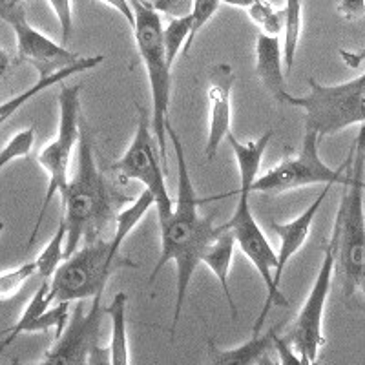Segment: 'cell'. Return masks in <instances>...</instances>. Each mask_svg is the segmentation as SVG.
I'll return each mask as SVG.
<instances>
[{
	"label": "cell",
	"mask_w": 365,
	"mask_h": 365,
	"mask_svg": "<svg viewBox=\"0 0 365 365\" xmlns=\"http://www.w3.org/2000/svg\"><path fill=\"white\" fill-rule=\"evenodd\" d=\"M103 61H104V55H91V57H83L79 63H75V64H71V66L64 68V70L57 71V73L51 75V77L38 79L34 86H29L28 90H24L22 93H19V96H15L13 99H9V101H6V103L0 104V119H9L13 113H17L29 99H34V97L38 96L41 91L48 90V88L55 86V84H58V83H63V81L70 79V77H73V75H79V73H83V71L93 70V68L101 66V64H103Z\"/></svg>",
	"instance_id": "19"
},
{
	"label": "cell",
	"mask_w": 365,
	"mask_h": 365,
	"mask_svg": "<svg viewBox=\"0 0 365 365\" xmlns=\"http://www.w3.org/2000/svg\"><path fill=\"white\" fill-rule=\"evenodd\" d=\"M256 77L263 88L279 104H285L289 91L285 88V63H283V46L279 37L257 35L256 41Z\"/></svg>",
	"instance_id": "16"
},
{
	"label": "cell",
	"mask_w": 365,
	"mask_h": 365,
	"mask_svg": "<svg viewBox=\"0 0 365 365\" xmlns=\"http://www.w3.org/2000/svg\"><path fill=\"white\" fill-rule=\"evenodd\" d=\"M133 8V38H135L137 53L141 57L146 71V79L152 97V132L159 146L163 166L168 174V154H166V126L168 108H170L172 91V66L166 58L165 42H163L161 15L155 11L146 0H132Z\"/></svg>",
	"instance_id": "5"
},
{
	"label": "cell",
	"mask_w": 365,
	"mask_h": 365,
	"mask_svg": "<svg viewBox=\"0 0 365 365\" xmlns=\"http://www.w3.org/2000/svg\"><path fill=\"white\" fill-rule=\"evenodd\" d=\"M166 135L170 139L175 159H178V197L174 201V210L170 216L158 220L159 234H161V250H159L158 263L150 274L148 285H154L163 267L174 263L175 303L170 331L172 338H174L195 269L201 263L205 250L221 232V227H216L212 217L200 214L201 200L197 197L190 172H188L181 137L178 135L172 123H168L166 126Z\"/></svg>",
	"instance_id": "1"
},
{
	"label": "cell",
	"mask_w": 365,
	"mask_h": 365,
	"mask_svg": "<svg viewBox=\"0 0 365 365\" xmlns=\"http://www.w3.org/2000/svg\"><path fill=\"white\" fill-rule=\"evenodd\" d=\"M123 241L117 237H97L68 256L50 279V294L55 303L93 299L103 294L112 274L135 269L137 263L120 254Z\"/></svg>",
	"instance_id": "4"
},
{
	"label": "cell",
	"mask_w": 365,
	"mask_h": 365,
	"mask_svg": "<svg viewBox=\"0 0 365 365\" xmlns=\"http://www.w3.org/2000/svg\"><path fill=\"white\" fill-rule=\"evenodd\" d=\"M259 2V0H221V4H228V6H236V8H243L249 9L250 6Z\"/></svg>",
	"instance_id": "39"
},
{
	"label": "cell",
	"mask_w": 365,
	"mask_h": 365,
	"mask_svg": "<svg viewBox=\"0 0 365 365\" xmlns=\"http://www.w3.org/2000/svg\"><path fill=\"white\" fill-rule=\"evenodd\" d=\"M221 6V0H194V8H192V31L190 38H188L187 46H185V51L182 53L188 55L192 50V44H194V38L197 37L201 29L205 28V24L210 22V19L217 13Z\"/></svg>",
	"instance_id": "29"
},
{
	"label": "cell",
	"mask_w": 365,
	"mask_h": 365,
	"mask_svg": "<svg viewBox=\"0 0 365 365\" xmlns=\"http://www.w3.org/2000/svg\"><path fill=\"white\" fill-rule=\"evenodd\" d=\"M338 13L345 21H356L365 15V0H338Z\"/></svg>",
	"instance_id": "33"
},
{
	"label": "cell",
	"mask_w": 365,
	"mask_h": 365,
	"mask_svg": "<svg viewBox=\"0 0 365 365\" xmlns=\"http://www.w3.org/2000/svg\"><path fill=\"white\" fill-rule=\"evenodd\" d=\"M53 9L55 17L61 24V35H63V46L70 42L73 34V9H71V0H48Z\"/></svg>",
	"instance_id": "30"
},
{
	"label": "cell",
	"mask_w": 365,
	"mask_h": 365,
	"mask_svg": "<svg viewBox=\"0 0 365 365\" xmlns=\"http://www.w3.org/2000/svg\"><path fill=\"white\" fill-rule=\"evenodd\" d=\"M274 132L269 130V132L263 133L259 139L256 141H247V143H241L237 141L234 133L228 135L227 141L230 143L232 146V152H234V158H236L237 163V174H240V188L243 190H249L252 192V185L259 175V166H262V159L265 155V150L269 146L270 139H272Z\"/></svg>",
	"instance_id": "20"
},
{
	"label": "cell",
	"mask_w": 365,
	"mask_h": 365,
	"mask_svg": "<svg viewBox=\"0 0 365 365\" xmlns=\"http://www.w3.org/2000/svg\"><path fill=\"white\" fill-rule=\"evenodd\" d=\"M112 170L125 181L132 179V181L141 182L145 190L154 195L158 220L170 216L174 210V200L166 188L168 174L163 166L158 141L152 132V117L141 106H139V120H137L132 143L123 158L113 163Z\"/></svg>",
	"instance_id": "10"
},
{
	"label": "cell",
	"mask_w": 365,
	"mask_h": 365,
	"mask_svg": "<svg viewBox=\"0 0 365 365\" xmlns=\"http://www.w3.org/2000/svg\"><path fill=\"white\" fill-rule=\"evenodd\" d=\"M234 84H236V73L230 64H216L208 71V133L207 145H205V154L208 161L216 158L220 146L232 133Z\"/></svg>",
	"instance_id": "14"
},
{
	"label": "cell",
	"mask_w": 365,
	"mask_h": 365,
	"mask_svg": "<svg viewBox=\"0 0 365 365\" xmlns=\"http://www.w3.org/2000/svg\"><path fill=\"white\" fill-rule=\"evenodd\" d=\"M336 252H338V228H332V236L327 247L324 249V259L319 265L312 289L307 299L303 302L298 316L294 319V327L287 334L296 349L311 364H318V356L322 347L325 345L324 336V312L327 305L329 292H331L332 276L336 270Z\"/></svg>",
	"instance_id": "11"
},
{
	"label": "cell",
	"mask_w": 365,
	"mask_h": 365,
	"mask_svg": "<svg viewBox=\"0 0 365 365\" xmlns=\"http://www.w3.org/2000/svg\"><path fill=\"white\" fill-rule=\"evenodd\" d=\"M8 70H9V55L6 53L4 48L0 46V83H2L6 75H8Z\"/></svg>",
	"instance_id": "38"
},
{
	"label": "cell",
	"mask_w": 365,
	"mask_h": 365,
	"mask_svg": "<svg viewBox=\"0 0 365 365\" xmlns=\"http://www.w3.org/2000/svg\"><path fill=\"white\" fill-rule=\"evenodd\" d=\"M278 329L272 327L259 334H252L250 340L232 349H217L216 345L210 344L207 365H257V361L274 347Z\"/></svg>",
	"instance_id": "17"
},
{
	"label": "cell",
	"mask_w": 365,
	"mask_h": 365,
	"mask_svg": "<svg viewBox=\"0 0 365 365\" xmlns=\"http://www.w3.org/2000/svg\"><path fill=\"white\" fill-rule=\"evenodd\" d=\"M365 125H361L353 146V163L349 168L341 203L334 227L338 228L336 270L341 279L344 298H353L358 291L365 296Z\"/></svg>",
	"instance_id": "3"
},
{
	"label": "cell",
	"mask_w": 365,
	"mask_h": 365,
	"mask_svg": "<svg viewBox=\"0 0 365 365\" xmlns=\"http://www.w3.org/2000/svg\"><path fill=\"white\" fill-rule=\"evenodd\" d=\"M309 93L287 96L285 104L303 110L305 130H312L322 139L353 125H365V71L341 84H319L309 77Z\"/></svg>",
	"instance_id": "6"
},
{
	"label": "cell",
	"mask_w": 365,
	"mask_h": 365,
	"mask_svg": "<svg viewBox=\"0 0 365 365\" xmlns=\"http://www.w3.org/2000/svg\"><path fill=\"white\" fill-rule=\"evenodd\" d=\"M37 262H26L22 265L0 272V302H9L24 289L29 279L37 276Z\"/></svg>",
	"instance_id": "26"
},
{
	"label": "cell",
	"mask_w": 365,
	"mask_h": 365,
	"mask_svg": "<svg viewBox=\"0 0 365 365\" xmlns=\"http://www.w3.org/2000/svg\"><path fill=\"white\" fill-rule=\"evenodd\" d=\"M103 2H106V4H110L112 8H115L117 11H119L120 15L126 19V22H128V24L133 28V22H135V19H133V8H132V2H130V0H103Z\"/></svg>",
	"instance_id": "36"
},
{
	"label": "cell",
	"mask_w": 365,
	"mask_h": 365,
	"mask_svg": "<svg viewBox=\"0 0 365 365\" xmlns=\"http://www.w3.org/2000/svg\"><path fill=\"white\" fill-rule=\"evenodd\" d=\"M66 259V225L64 220H58V227L51 240L48 241V245L42 249V252L35 257L38 269V276L42 279H51L55 270L61 267V263Z\"/></svg>",
	"instance_id": "24"
},
{
	"label": "cell",
	"mask_w": 365,
	"mask_h": 365,
	"mask_svg": "<svg viewBox=\"0 0 365 365\" xmlns=\"http://www.w3.org/2000/svg\"><path fill=\"white\" fill-rule=\"evenodd\" d=\"M340 57L349 68H353V70H358L365 64V46L361 50L358 51H347V50H340Z\"/></svg>",
	"instance_id": "35"
},
{
	"label": "cell",
	"mask_w": 365,
	"mask_h": 365,
	"mask_svg": "<svg viewBox=\"0 0 365 365\" xmlns=\"http://www.w3.org/2000/svg\"><path fill=\"white\" fill-rule=\"evenodd\" d=\"M88 365H112V360H110V347H103V345L97 341L90 351Z\"/></svg>",
	"instance_id": "34"
},
{
	"label": "cell",
	"mask_w": 365,
	"mask_h": 365,
	"mask_svg": "<svg viewBox=\"0 0 365 365\" xmlns=\"http://www.w3.org/2000/svg\"><path fill=\"white\" fill-rule=\"evenodd\" d=\"M13 2H17V4H24L26 0H13Z\"/></svg>",
	"instance_id": "41"
},
{
	"label": "cell",
	"mask_w": 365,
	"mask_h": 365,
	"mask_svg": "<svg viewBox=\"0 0 365 365\" xmlns=\"http://www.w3.org/2000/svg\"><path fill=\"white\" fill-rule=\"evenodd\" d=\"M34 143H35V128H31V126H29V128L21 130L19 133H15V135L6 143L4 148L0 150V172L4 170L9 163L26 158V155L31 152V148H34Z\"/></svg>",
	"instance_id": "28"
},
{
	"label": "cell",
	"mask_w": 365,
	"mask_h": 365,
	"mask_svg": "<svg viewBox=\"0 0 365 365\" xmlns=\"http://www.w3.org/2000/svg\"><path fill=\"white\" fill-rule=\"evenodd\" d=\"M257 365H278V364H274V361L269 358V354H265V356H263L262 360L257 361Z\"/></svg>",
	"instance_id": "40"
},
{
	"label": "cell",
	"mask_w": 365,
	"mask_h": 365,
	"mask_svg": "<svg viewBox=\"0 0 365 365\" xmlns=\"http://www.w3.org/2000/svg\"><path fill=\"white\" fill-rule=\"evenodd\" d=\"M314 365H318V364H314Z\"/></svg>",
	"instance_id": "42"
},
{
	"label": "cell",
	"mask_w": 365,
	"mask_h": 365,
	"mask_svg": "<svg viewBox=\"0 0 365 365\" xmlns=\"http://www.w3.org/2000/svg\"><path fill=\"white\" fill-rule=\"evenodd\" d=\"M247 15L257 28L262 29L263 35L279 37L283 29V11L274 8L269 0H259V2L250 6L247 9Z\"/></svg>",
	"instance_id": "27"
},
{
	"label": "cell",
	"mask_w": 365,
	"mask_h": 365,
	"mask_svg": "<svg viewBox=\"0 0 365 365\" xmlns=\"http://www.w3.org/2000/svg\"><path fill=\"white\" fill-rule=\"evenodd\" d=\"M51 303H53V298H51L50 294V279H42V283L38 285L37 291H35L34 298L29 299V303L26 305L24 311H22L21 318L17 319V324L9 329L8 336H6L4 341L0 344V354L4 353V349H8L19 336L28 334L31 324H34L38 316L44 314V312L50 309Z\"/></svg>",
	"instance_id": "22"
},
{
	"label": "cell",
	"mask_w": 365,
	"mask_h": 365,
	"mask_svg": "<svg viewBox=\"0 0 365 365\" xmlns=\"http://www.w3.org/2000/svg\"><path fill=\"white\" fill-rule=\"evenodd\" d=\"M250 194L252 192L240 188L237 192V203L234 208L230 220L225 227L234 234L236 245L247 256L250 263L256 267L262 282L265 283V303H263L259 316L252 327V334H259L265 327L267 316L272 307H289V299L283 296L282 289L274 285V270L278 267V252H274L272 245L267 240L265 232L256 221L250 207Z\"/></svg>",
	"instance_id": "9"
},
{
	"label": "cell",
	"mask_w": 365,
	"mask_h": 365,
	"mask_svg": "<svg viewBox=\"0 0 365 365\" xmlns=\"http://www.w3.org/2000/svg\"><path fill=\"white\" fill-rule=\"evenodd\" d=\"M6 22L11 26L15 38H17L19 58L22 63L31 64L37 70L38 79L51 77L57 71L79 63L83 58V55L66 50V46L57 44V42L51 41L50 37H46L37 28L29 24L28 17H26L24 4L19 6Z\"/></svg>",
	"instance_id": "13"
},
{
	"label": "cell",
	"mask_w": 365,
	"mask_h": 365,
	"mask_svg": "<svg viewBox=\"0 0 365 365\" xmlns=\"http://www.w3.org/2000/svg\"><path fill=\"white\" fill-rule=\"evenodd\" d=\"M128 296L126 292H117L112 302L104 307V314H108L112 325V336H110V360L112 365H130V347H128Z\"/></svg>",
	"instance_id": "21"
},
{
	"label": "cell",
	"mask_w": 365,
	"mask_h": 365,
	"mask_svg": "<svg viewBox=\"0 0 365 365\" xmlns=\"http://www.w3.org/2000/svg\"><path fill=\"white\" fill-rule=\"evenodd\" d=\"M81 125H83V120H81V86L79 84L63 86L61 93H58L57 135H55L50 145H46L37 154L38 165L48 174V190H46L41 212H38V217L35 221L34 232L29 236L28 247L34 245L35 237L41 230L42 220L46 216V210L50 207L55 194H61L68 185V181H70L68 168H70L71 154L79 145Z\"/></svg>",
	"instance_id": "8"
},
{
	"label": "cell",
	"mask_w": 365,
	"mask_h": 365,
	"mask_svg": "<svg viewBox=\"0 0 365 365\" xmlns=\"http://www.w3.org/2000/svg\"><path fill=\"white\" fill-rule=\"evenodd\" d=\"M234 250H236V237L223 225L221 232L216 236V240L212 241L208 249L205 250L203 257H201V263L207 265L210 269V272L217 278L221 289H223L225 298H227L228 307H230V312H232V318L236 319L237 309L236 303H234L232 292H230V287H228V276H230V267H232Z\"/></svg>",
	"instance_id": "18"
},
{
	"label": "cell",
	"mask_w": 365,
	"mask_h": 365,
	"mask_svg": "<svg viewBox=\"0 0 365 365\" xmlns=\"http://www.w3.org/2000/svg\"><path fill=\"white\" fill-rule=\"evenodd\" d=\"M322 137L312 130H305L302 146L294 154H287L278 165L254 181L252 192L265 194H283V192L299 190L312 185H336L347 182L349 168L353 163V150L347 161L340 168H331L319 155Z\"/></svg>",
	"instance_id": "7"
},
{
	"label": "cell",
	"mask_w": 365,
	"mask_h": 365,
	"mask_svg": "<svg viewBox=\"0 0 365 365\" xmlns=\"http://www.w3.org/2000/svg\"><path fill=\"white\" fill-rule=\"evenodd\" d=\"M274 349L278 353L279 365H314L299 353L298 349L292 345V341L287 336H276L274 340Z\"/></svg>",
	"instance_id": "32"
},
{
	"label": "cell",
	"mask_w": 365,
	"mask_h": 365,
	"mask_svg": "<svg viewBox=\"0 0 365 365\" xmlns=\"http://www.w3.org/2000/svg\"><path fill=\"white\" fill-rule=\"evenodd\" d=\"M192 31V17H179V19H170L166 28H163V42H165L166 50V58L170 66H174V63L178 61L179 53L185 51V46H187L188 38H190Z\"/></svg>",
	"instance_id": "25"
},
{
	"label": "cell",
	"mask_w": 365,
	"mask_h": 365,
	"mask_svg": "<svg viewBox=\"0 0 365 365\" xmlns=\"http://www.w3.org/2000/svg\"><path fill=\"white\" fill-rule=\"evenodd\" d=\"M104 318L103 294L91 299L90 309H84V302H77L70 314L66 329L48 353L35 365H88L91 347L99 341V329Z\"/></svg>",
	"instance_id": "12"
},
{
	"label": "cell",
	"mask_w": 365,
	"mask_h": 365,
	"mask_svg": "<svg viewBox=\"0 0 365 365\" xmlns=\"http://www.w3.org/2000/svg\"><path fill=\"white\" fill-rule=\"evenodd\" d=\"M21 4L17 2H13V0H0V21H8L9 15H11L15 9L19 8Z\"/></svg>",
	"instance_id": "37"
},
{
	"label": "cell",
	"mask_w": 365,
	"mask_h": 365,
	"mask_svg": "<svg viewBox=\"0 0 365 365\" xmlns=\"http://www.w3.org/2000/svg\"><path fill=\"white\" fill-rule=\"evenodd\" d=\"M332 185H325V190H322L318 194L314 201L309 205L305 210L299 214L298 217L294 220L287 221V223H278V221H274L272 228L274 232L278 234L279 237V250H278V267L274 270V285L278 287L282 285V276L285 267L289 265L291 262V257L294 256L296 252H299L303 245H305V241H307L309 234L312 230V223H314V217L318 216L319 208L324 205L325 197L329 195V190H331Z\"/></svg>",
	"instance_id": "15"
},
{
	"label": "cell",
	"mask_w": 365,
	"mask_h": 365,
	"mask_svg": "<svg viewBox=\"0 0 365 365\" xmlns=\"http://www.w3.org/2000/svg\"><path fill=\"white\" fill-rule=\"evenodd\" d=\"M61 217L66 225V257L83 243L101 237L106 227H115V195L97 166L90 132L84 123L77 145V170L61 192Z\"/></svg>",
	"instance_id": "2"
},
{
	"label": "cell",
	"mask_w": 365,
	"mask_h": 365,
	"mask_svg": "<svg viewBox=\"0 0 365 365\" xmlns=\"http://www.w3.org/2000/svg\"><path fill=\"white\" fill-rule=\"evenodd\" d=\"M302 6L303 0H285L283 8V63H285V75L292 73L298 51L299 35H302Z\"/></svg>",
	"instance_id": "23"
},
{
	"label": "cell",
	"mask_w": 365,
	"mask_h": 365,
	"mask_svg": "<svg viewBox=\"0 0 365 365\" xmlns=\"http://www.w3.org/2000/svg\"><path fill=\"white\" fill-rule=\"evenodd\" d=\"M159 15L170 19H179L190 15L194 8V0H146Z\"/></svg>",
	"instance_id": "31"
}]
</instances>
